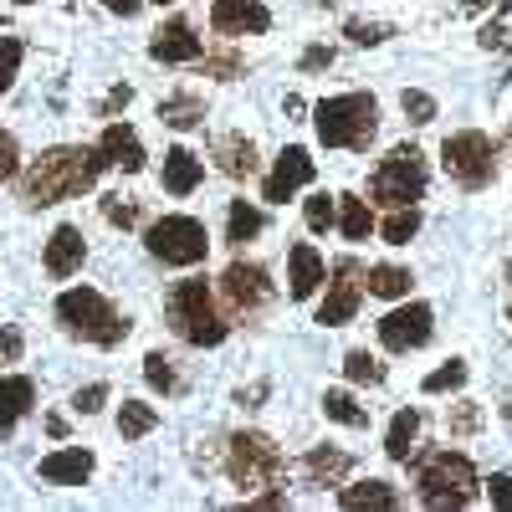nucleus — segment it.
Instances as JSON below:
<instances>
[{"label":"nucleus","instance_id":"1","mask_svg":"<svg viewBox=\"0 0 512 512\" xmlns=\"http://www.w3.org/2000/svg\"><path fill=\"white\" fill-rule=\"evenodd\" d=\"M108 169L103 149H47L21 180V200L26 205H57L72 200L82 190H93L98 175Z\"/></svg>","mask_w":512,"mask_h":512},{"label":"nucleus","instance_id":"2","mask_svg":"<svg viewBox=\"0 0 512 512\" xmlns=\"http://www.w3.org/2000/svg\"><path fill=\"white\" fill-rule=\"evenodd\" d=\"M164 308H169V323H175V333L185 338V344H195V349H216V344H226V333H231V328H226V318L216 313V303H210V287H205L200 277L169 287Z\"/></svg>","mask_w":512,"mask_h":512},{"label":"nucleus","instance_id":"3","mask_svg":"<svg viewBox=\"0 0 512 512\" xmlns=\"http://www.w3.org/2000/svg\"><path fill=\"white\" fill-rule=\"evenodd\" d=\"M57 318H62L67 333L88 338V344H98V349H113V344H123V338H128V323L113 313V303H108L103 292H93V287L62 292L57 297Z\"/></svg>","mask_w":512,"mask_h":512},{"label":"nucleus","instance_id":"4","mask_svg":"<svg viewBox=\"0 0 512 512\" xmlns=\"http://www.w3.org/2000/svg\"><path fill=\"white\" fill-rule=\"evenodd\" d=\"M318 139L328 149H364L374 139V98L369 93H344L318 103Z\"/></svg>","mask_w":512,"mask_h":512},{"label":"nucleus","instance_id":"5","mask_svg":"<svg viewBox=\"0 0 512 512\" xmlns=\"http://www.w3.org/2000/svg\"><path fill=\"white\" fill-rule=\"evenodd\" d=\"M420 502L425 507H466L477 497V472L466 456H451V451H436L420 461Z\"/></svg>","mask_w":512,"mask_h":512},{"label":"nucleus","instance_id":"6","mask_svg":"<svg viewBox=\"0 0 512 512\" xmlns=\"http://www.w3.org/2000/svg\"><path fill=\"white\" fill-rule=\"evenodd\" d=\"M441 164L446 175L466 190H482L492 175H497V144L487 134H477V128H466V134H451L441 144Z\"/></svg>","mask_w":512,"mask_h":512},{"label":"nucleus","instance_id":"7","mask_svg":"<svg viewBox=\"0 0 512 512\" xmlns=\"http://www.w3.org/2000/svg\"><path fill=\"white\" fill-rule=\"evenodd\" d=\"M369 195L384 200V205H410V200H420V195H425V159H420V149L400 144L390 159L374 169Z\"/></svg>","mask_w":512,"mask_h":512},{"label":"nucleus","instance_id":"8","mask_svg":"<svg viewBox=\"0 0 512 512\" xmlns=\"http://www.w3.org/2000/svg\"><path fill=\"white\" fill-rule=\"evenodd\" d=\"M149 251L169 267H195V262H205L210 241H205V226L195 216H164L149 226Z\"/></svg>","mask_w":512,"mask_h":512},{"label":"nucleus","instance_id":"9","mask_svg":"<svg viewBox=\"0 0 512 512\" xmlns=\"http://www.w3.org/2000/svg\"><path fill=\"white\" fill-rule=\"evenodd\" d=\"M226 466H231V477H236L241 487H272V482L282 477V451H277L262 431H241V436H231Z\"/></svg>","mask_w":512,"mask_h":512},{"label":"nucleus","instance_id":"10","mask_svg":"<svg viewBox=\"0 0 512 512\" xmlns=\"http://www.w3.org/2000/svg\"><path fill=\"white\" fill-rule=\"evenodd\" d=\"M359 292H364V272L354 262H338L333 267V282H328V297H323V308H318V323L323 328L349 323L359 313Z\"/></svg>","mask_w":512,"mask_h":512},{"label":"nucleus","instance_id":"11","mask_svg":"<svg viewBox=\"0 0 512 512\" xmlns=\"http://www.w3.org/2000/svg\"><path fill=\"white\" fill-rule=\"evenodd\" d=\"M431 338V308L425 303H410V308H395L390 318H379V344L395 349V354H410Z\"/></svg>","mask_w":512,"mask_h":512},{"label":"nucleus","instance_id":"12","mask_svg":"<svg viewBox=\"0 0 512 512\" xmlns=\"http://www.w3.org/2000/svg\"><path fill=\"white\" fill-rule=\"evenodd\" d=\"M221 292H226V303L236 313H256L272 297V277L256 267V262H231L226 277H221Z\"/></svg>","mask_w":512,"mask_h":512},{"label":"nucleus","instance_id":"13","mask_svg":"<svg viewBox=\"0 0 512 512\" xmlns=\"http://www.w3.org/2000/svg\"><path fill=\"white\" fill-rule=\"evenodd\" d=\"M308 180H313V159H308V149H282V154H277V169H272L267 185H262V200L282 205V200H292L297 190H303Z\"/></svg>","mask_w":512,"mask_h":512},{"label":"nucleus","instance_id":"14","mask_svg":"<svg viewBox=\"0 0 512 512\" xmlns=\"http://www.w3.org/2000/svg\"><path fill=\"white\" fill-rule=\"evenodd\" d=\"M210 26H216L221 36H256V31H267L272 16L267 6H256V0H210Z\"/></svg>","mask_w":512,"mask_h":512},{"label":"nucleus","instance_id":"15","mask_svg":"<svg viewBox=\"0 0 512 512\" xmlns=\"http://www.w3.org/2000/svg\"><path fill=\"white\" fill-rule=\"evenodd\" d=\"M41 477H47V482H57V487H82V482L93 477V451L67 446V451L41 456Z\"/></svg>","mask_w":512,"mask_h":512},{"label":"nucleus","instance_id":"16","mask_svg":"<svg viewBox=\"0 0 512 512\" xmlns=\"http://www.w3.org/2000/svg\"><path fill=\"white\" fill-rule=\"evenodd\" d=\"M98 149H103V159H108V164L128 169V175H139V169H144V144H139V134H134L128 123H108Z\"/></svg>","mask_w":512,"mask_h":512},{"label":"nucleus","instance_id":"17","mask_svg":"<svg viewBox=\"0 0 512 512\" xmlns=\"http://www.w3.org/2000/svg\"><path fill=\"white\" fill-rule=\"evenodd\" d=\"M149 52H154L159 62H195V57H200V36H195L185 21H169V26L154 31Z\"/></svg>","mask_w":512,"mask_h":512},{"label":"nucleus","instance_id":"18","mask_svg":"<svg viewBox=\"0 0 512 512\" xmlns=\"http://www.w3.org/2000/svg\"><path fill=\"white\" fill-rule=\"evenodd\" d=\"M82 256H88V246H82V231L77 226H57L52 241H47V272L52 277H72L82 267Z\"/></svg>","mask_w":512,"mask_h":512},{"label":"nucleus","instance_id":"19","mask_svg":"<svg viewBox=\"0 0 512 512\" xmlns=\"http://www.w3.org/2000/svg\"><path fill=\"white\" fill-rule=\"evenodd\" d=\"M287 282H292V297H313L318 282H323V262L308 241H297L292 256H287Z\"/></svg>","mask_w":512,"mask_h":512},{"label":"nucleus","instance_id":"20","mask_svg":"<svg viewBox=\"0 0 512 512\" xmlns=\"http://www.w3.org/2000/svg\"><path fill=\"white\" fill-rule=\"evenodd\" d=\"M31 400H36V384L31 379H21V374L0 379V436L16 431V420L31 410Z\"/></svg>","mask_w":512,"mask_h":512},{"label":"nucleus","instance_id":"21","mask_svg":"<svg viewBox=\"0 0 512 512\" xmlns=\"http://www.w3.org/2000/svg\"><path fill=\"white\" fill-rule=\"evenodd\" d=\"M200 175H205V169H200V159L190 149H169L164 154V190L169 195H190L200 185Z\"/></svg>","mask_w":512,"mask_h":512},{"label":"nucleus","instance_id":"22","mask_svg":"<svg viewBox=\"0 0 512 512\" xmlns=\"http://www.w3.org/2000/svg\"><path fill=\"white\" fill-rule=\"evenodd\" d=\"M344 502L349 512H364V507H379V512H390V507H400V497H395V487L390 482H359V487H344Z\"/></svg>","mask_w":512,"mask_h":512},{"label":"nucleus","instance_id":"23","mask_svg":"<svg viewBox=\"0 0 512 512\" xmlns=\"http://www.w3.org/2000/svg\"><path fill=\"white\" fill-rule=\"evenodd\" d=\"M349 466H354V461H349L344 451H323V446L303 456V472H308L318 487H328V482H344V477H349Z\"/></svg>","mask_w":512,"mask_h":512},{"label":"nucleus","instance_id":"24","mask_svg":"<svg viewBox=\"0 0 512 512\" xmlns=\"http://www.w3.org/2000/svg\"><path fill=\"white\" fill-rule=\"evenodd\" d=\"M415 436H420V415H415V410H400L395 425H390V436H384V451H390V461H410Z\"/></svg>","mask_w":512,"mask_h":512},{"label":"nucleus","instance_id":"25","mask_svg":"<svg viewBox=\"0 0 512 512\" xmlns=\"http://www.w3.org/2000/svg\"><path fill=\"white\" fill-rule=\"evenodd\" d=\"M154 425H159V410H154V405L123 400V410H118V436H123V441H139V436H149Z\"/></svg>","mask_w":512,"mask_h":512},{"label":"nucleus","instance_id":"26","mask_svg":"<svg viewBox=\"0 0 512 512\" xmlns=\"http://www.w3.org/2000/svg\"><path fill=\"white\" fill-rule=\"evenodd\" d=\"M338 226H344L349 241H364L374 231V216H369V205L359 195H338Z\"/></svg>","mask_w":512,"mask_h":512},{"label":"nucleus","instance_id":"27","mask_svg":"<svg viewBox=\"0 0 512 512\" xmlns=\"http://www.w3.org/2000/svg\"><path fill=\"white\" fill-rule=\"evenodd\" d=\"M216 164L226 169L231 180H241V175H251V169H256V154H251L246 139H221L216 144Z\"/></svg>","mask_w":512,"mask_h":512},{"label":"nucleus","instance_id":"28","mask_svg":"<svg viewBox=\"0 0 512 512\" xmlns=\"http://www.w3.org/2000/svg\"><path fill=\"white\" fill-rule=\"evenodd\" d=\"M364 287H369L374 297H405V292H410V272H405V267H369V272H364Z\"/></svg>","mask_w":512,"mask_h":512},{"label":"nucleus","instance_id":"29","mask_svg":"<svg viewBox=\"0 0 512 512\" xmlns=\"http://www.w3.org/2000/svg\"><path fill=\"white\" fill-rule=\"evenodd\" d=\"M262 226H267V216L256 205H246V200H231V221H226V231H231V241H251V236H262Z\"/></svg>","mask_w":512,"mask_h":512},{"label":"nucleus","instance_id":"30","mask_svg":"<svg viewBox=\"0 0 512 512\" xmlns=\"http://www.w3.org/2000/svg\"><path fill=\"white\" fill-rule=\"evenodd\" d=\"M323 415L338 420V425H349V431H359V425L369 420V415L354 405V395H344V390H328V395H323Z\"/></svg>","mask_w":512,"mask_h":512},{"label":"nucleus","instance_id":"31","mask_svg":"<svg viewBox=\"0 0 512 512\" xmlns=\"http://www.w3.org/2000/svg\"><path fill=\"white\" fill-rule=\"evenodd\" d=\"M159 118L169 128H195L205 118V103L200 98H169V103H159Z\"/></svg>","mask_w":512,"mask_h":512},{"label":"nucleus","instance_id":"32","mask_svg":"<svg viewBox=\"0 0 512 512\" xmlns=\"http://www.w3.org/2000/svg\"><path fill=\"white\" fill-rule=\"evenodd\" d=\"M415 231H420V216H415L410 205H400L395 216L384 221V241H390V246H410V236H415Z\"/></svg>","mask_w":512,"mask_h":512},{"label":"nucleus","instance_id":"33","mask_svg":"<svg viewBox=\"0 0 512 512\" xmlns=\"http://www.w3.org/2000/svg\"><path fill=\"white\" fill-rule=\"evenodd\" d=\"M461 384H466V364L451 359V364H441L436 374H425V395H446V390H461Z\"/></svg>","mask_w":512,"mask_h":512},{"label":"nucleus","instance_id":"34","mask_svg":"<svg viewBox=\"0 0 512 512\" xmlns=\"http://www.w3.org/2000/svg\"><path fill=\"white\" fill-rule=\"evenodd\" d=\"M344 374H349L354 384H379V379H384V364H379V359H369L364 349H354V354L344 359Z\"/></svg>","mask_w":512,"mask_h":512},{"label":"nucleus","instance_id":"35","mask_svg":"<svg viewBox=\"0 0 512 512\" xmlns=\"http://www.w3.org/2000/svg\"><path fill=\"white\" fill-rule=\"evenodd\" d=\"M144 379L154 384V390L169 395V390H175V364H169L164 354H149V359H144Z\"/></svg>","mask_w":512,"mask_h":512},{"label":"nucleus","instance_id":"36","mask_svg":"<svg viewBox=\"0 0 512 512\" xmlns=\"http://www.w3.org/2000/svg\"><path fill=\"white\" fill-rule=\"evenodd\" d=\"M303 216H308V226H313V231H328V226L338 221V200H328V195H313Z\"/></svg>","mask_w":512,"mask_h":512},{"label":"nucleus","instance_id":"37","mask_svg":"<svg viewBox=\"0 0 512 512\" xmlns=\"http://www.w3.org/2000/svg\"><path fill=\"white\" fill-rule=\"evenodd\" d=\"M16 67H21V41L6 36V41H0V93L16 82Z\"/></svg>","mask_w":512,"mask_h":512},{"label":"nucleus","instance_id":"38","mask_svg":"<svg viewBox=\"0 0 512 512\" xmlns=\"http://www.w3.org/2000/svg\"><path fill=\"white\" fill-rule=\"evenodd\" d=\"M400 103H405V118H410V123H431V118H436V98H431V93H410V88H405Z\"/></svg>","mask_w":512,"mask_h":512},{"label":"nucleus","instance_id":"39","mask_svg":"<svg viewBox=\"0 0 512 512\" xmlns=\"http://www.w3.org/2000/svg\"><path fill=\"white\" fill-rule=\"evenodd\" d=\"M103 216H108L113 226H123V231H128V226L139 221V205H128L123 195H108V200H103Z\"/></svg>","mask_w":512,"mask_h":512},{"label":"nucleus","instance_id":"40","mask_svg":"<svg viewBox=\"0 0 512 512\" xmlns=\"http://www.w3.org/2000/svg\"><path fill=\"white\" fill-rule=\"evenodd\" d=\"M16 169H21V149L11 134H0V180H16Z\"/></svg>","mask_w":512,"mask_h":512},{"label":"nucleus","instance_id":"41","mask_svg":"<svg viewBox=\"0 0 512 512\" xmlns=\"http://www.w3.org/2000/svg\"><path fill=\"white\" fill-rule=\"evenodd\" d=\"M487 497H492V507L512 512V477H492V482H487Z\"/></svg>","mask_w":512,"mask_h":512},{"label":"nucleus","instance_id":"42","mask_svg":"<svg viewBox=\"0 0 512 512\" xmlns=\"http://www.w3.org/2000/svg\"><path fill=\"white\" fill-rule=\"evenodd\" d=\"M103 400H108V384H88V390L77 395V410L93 415V410H103Z\"/></svg>","mask_w":512,"mask_h":512},{"label":"nucleus","instance_id":"43","mask_svg":"<svg viewBox=\"0 0 512 512\" xmlns=\"http://www.w3.org/2000/svg\"><path fill=\"white\" fill-rule=\"evenodd\" d=\"M16 359H21V333L0 328V364H16Z\"/></svg>","mask_w":512,"mask_h":512},{"label":"nucleus","instance_id":"44","mask_svg":"<svg viewBox=\"0 0 512 512\" xmlns=\"http://www.w3.org/2000/svg\"><path fill=\"white\" fill-rule=\"evenodd\" d=\"M349 36L359 41V47H374V41H384V26H364V21H354Z\"/></svg>","mask_w":512,"mask_h":512},{"label":"nucleus","instance_id":"45","mask_svg":"<svg viewBox=\"0 0 512 512\" xmlns=\"http://www.w3.org/2000/svg\"><path fill=\"white\" fill-rule=\"evenodd\" d=\"M328 62H333L328 47H308V52H303V72H318V67H328Z\"/></svg>","mask_w":512,"mask_h":512},{"label":"nucleus","instance_id":"46","mask_svg":"<svg viewBox=\"0 0 512 512\" xmlns=\"http://www.w3.org/2000/svg\"><path fill=\"white\" fill-rule=\"evenodd\" d=\"M103 6H108L113 16H134V11H139V0H103Z\"/></svg>","mask_w":512,"mask_h":512},{"label":"nucleus","instance_id":"47","mask_svg":"<svg viewBox=\"0 0 512 512\" xmlns=\"http://www.w3.org/2000/svg\"><path fill=\"white\" fill-rule=\"evenodd\" d=\"M461 6H466V11H482V6H487V0H461Z\"/></svg>","mask_w":512,"mask_h":512},{"label":"nucleus","instance_id":"48","mask_svg":"<svg viewBox=\"0 0 512 512\" xmlns=\"http://www.w3.org/2000/svg\"><path fill=\"white\" fill-rule=\"evenodd\" d=\"M154 6H175V0H154Z\"/></svg>","mask_w":512,"mask_h":512},{"label":"nucleus","instance_id":"49","mask_svg":"<svg viewBox=\"0 0 512 512\" xmlns=\"http://www.w3.org/2000/svg\"><path fill=\"white\" fill-rule=\"evenodd\" d=\"M21 6H31V0H21Z\"/></svg>","mask_w":512,"mask_h":512},{"label":"nucleus","instance_id":"50","mask_svg":"<svg viewBox=\"0 0 512 512\" xmlns=\"http://www.w3.org/2000/svg\"><path fill=\"white\" fill-rule=\"evenodd\" d=\"M507 415H512V405H507Z\"/></svg>","mask_w":512,"mask_h":512}]
</instances>
